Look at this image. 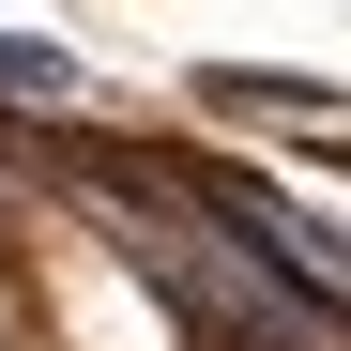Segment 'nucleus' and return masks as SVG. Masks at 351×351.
Listing matches in <instances>:
<instances>
[{"instance_id":"obj_1","label":"nucleus","mask_w":351,"mask_h":351,"mask_svg":"<svg viewBox=\"0 0 351 351\" xmlns=\"http://www.w3.org/2000/svg\"><path fill=\"white\" fill-rule=\"evenodd\" d=\"M92 184H107V245L138 260V290H168L214 351H336V306H306V290H275V275H245L214 245V229L153 184V168H123V153H92Z\"/></svg>"},{"instance_id":"obj_2","label":"nucleus","mask_w":351,"mask_h":351,"mask_svg":"<svg viewBox=\"0 0 351 351\" xmlns=\"http://www.w3.org/2000/svg\"><path fill=\"white\" fill-rule=\"evenodd\" d=\"M153 184L184 199L245 275H275V290H306V306H336V229H321L306 199H275V184H245V168H214V153H168Z\"/></svg>"},{"instance_id":"obj_3","label":"nucleus","mask_w":351,"mask_h":351,"mask_svg":"<svg viewBox=\"0 0 351 351\" xmlns=\"http://www.w3.org/2000/svg\"><path fill=\"white\" fill-rule=\"evenodd\" d=\"M77 92H92V77H77L46 31H0V107H77Z\"/></svg>"}]
</instances>
